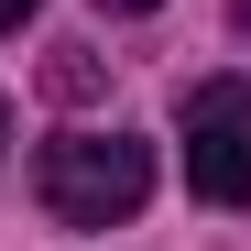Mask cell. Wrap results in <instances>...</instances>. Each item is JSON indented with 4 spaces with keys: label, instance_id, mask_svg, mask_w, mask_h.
Segmentation results:
<instances>
[{
    "label": "cell",
    "instance_id": "obj_3",
    "mask_svg": "<svg viewBox=\"0 0 251 251\" xmlns=\"http://www.w3.org/2000/svg\"><path fill=\"white\" fill-rule=\"evenodd\" d=\"M22 22H33V0H0V33H22Z\"/></svg>",
    "mask_w": 251,
    "mask_h": 251
},
{
    "label": "cell",
    "instance_id": "obj_2",
    "mask_svg": "<svg viewBox=\"0 0 251 251\" xmlns=\"http://www.w3.org/2000/svg\"><path fill=\"white\" fill-rule=\"evenodd\" d=\"M186 186L207 207H251V76L186 88Z\"/></svg>",
    "mask_w": 251,
    "mask_h": 251
},
{
    "label": "cell",
    "instance_id": "obj_4",
    "mask_svg": "<svg viewBox=\"0 0 251 251\" xmlns=\"http://www.w3.org/2000/svg\"><path fill=\"white\" fill-rule=\"evenodd\" d=\"M99 11H153V0H99Z\"/></svg>",
    "mask_w": 251,
    "mask_h": 251
},
{
    "label": "cell",
    "instance_id": "obj_5",
    "mask_svg": "<svg viewBox=\"0 0 251 251\" xmlns=\"http://www.w3.org/2000/svg\"><path fill=\"white\" fill-rule=\"evenodd\" d=\"M0 142H11V99H0Z\"/></svg>",
    "mask_w": 251,
    "mask_h": 251
},
{
    "label": "cell",
    "instance_id": "obj_1",
    "mask_svg": "<svg viewBox=\"0 0 251 251\" xmlns=\"http://www.w3.org/2000/svg\"><path fill=\"white\" fill-rule=\"evenodd\" d=\"M33 197H44L55 229H109V219H131L153 197V142H131V131H66V142L33 153Z\"/></svg>",
    "mask_w": 251,
    "mask_h": 251
}]
</instances>
